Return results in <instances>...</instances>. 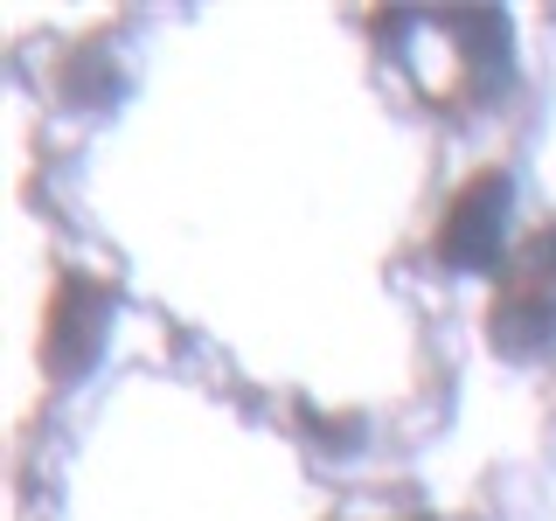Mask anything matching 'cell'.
Returning a JSON list of instances; mask_svg holds the SVG:
<instances>
[{
	"mask_svg": "<svg viewBox=\"0 0 556 521\" xmlns=\"http://www.w3.org/2000/svg\"><path fill=\"white\" fill-rule=\"evenodd\" d=\"M508 202H515V188H508V174H501V167L473 174V181L445 202V216H439V257H445L452 271H494L501 265Z\"/></svg>",
	"mask_w": 556,
	"mask_h": 521,
	"instance_id": "cell-2",
	"label": "cell"
},
{
	"mask_svg": "<svg viewBox=\"0 0 556 521\" xmlns=\"http://www.w3.org/2000/svg\"><path fill=\"white\" fill-rule=\"evenodd\" d=\"M98 341H104V292L84 285V278H63L56 306H49V361L70 376L98 355Z\"/></svg>",
	"mask_w": 556,
	"mask_h": 521,
	"instance_id": "cell-3",
	"label": "cell"
},
{
	"mask_svg": "<svg viewBox=\"0 0 556 521\" xmlns=\"http://www.w3.org/2000/svg\"><path fill=\"white\" fill-rule=\"evenodd\" d=\"M486 334H494V347L515 355V361L543 355L556 341V230L521 243V257L508 265V278H501V292H494Z\"/></svg>",
	"mask_w": 556,
	"mask_h": 521,
	"instance_id": "cell-1",
	"label": "cell"
}]
</instances>
